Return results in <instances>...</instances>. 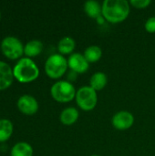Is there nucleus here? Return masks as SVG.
Wrapping results in <instances>:
<instances>
[{"label": "nucleus", "instance_id": "obj_1", "mask_svg": "<svg viewBox=\"0 0 155 156\" xmlns=\"http://www.w3.org/2000/svg\"><path fill=\"white\" fill-rule=\"evenodd\" d=\"M101 6L103 18L111 24L123 22L131 11V5L127 0H105Z\"/></svg>", "mask_w": 155, "mask_h": 156}, {"label": "nucleus", "instance_id": "obj_2", "mask_svg": "<svg viewBox=\"0 0 155 156\" xmlns=\"http://www.w3.org/2000/svg\"><path fill=\"white\" fill-rule=\"evenodd\" d=\"M14 78L21 83H29L39 76V69L30 58H22L13 68Z\"/></svg>", "mask_w": 155, "mask_h": 156}, {"label": "nucleus", "instance_id": "obj_3", "mask_svg": "<svg viewBox=\"0 0 155 156\" xmlns=\"http://www.w3.org/2000/svg\"><path fill=\"white\" fill-rule=\"evenodd\" d=\"M50 94L56 101L66 103L76 98L77 90L70 81L58 80L51 86Z\"/></svg>", "mask_w": 155, "mask_h": 156}, {"label": "nucleus", "instance_id": "obj_4", "mask_svg": "<svg viewBox=\"0 0 155 156\" xmlns=\"http://www.w3.org/2000/svg\"><path fill=\"white\" fill-rule=\"evenodd\" d=\"M68 69V59L59 53L49 56L45 62L46 74L54 80L61 78L67 72Z\"/></svg>", "mask_w": 155, "mask_h": 156}, {"label": "nucleus", "instance_id": "obj_5", "mask_svg": "<svg viewBox=\"0 0 155 156\" xmlns=\"http://www.w3.org/2000/svg\"><path fill=\"white\" fill-rule=\"evenodd\" d=\"M76 102L79 109L84 112H90L94 110L98 103L97 91L94 90L90 85L82 86L77 90Z\"/></svg>", "mask_w": 155, "mask_h": 156}, {"label": "nucleus", "instance_id": "obj_6", "mask_svg": "<svg viewBox=\"0 0 155 156\" xmlns=\"http://www.w3.org/2000/svg\"><path fill=\"white\" fill-rule=\"evenodd\" d=\"M2 53L10 59H16L24 53V45L16 37L7 36L1 42Z\"/></svg>", "mask_w": 155, "mask_h": 156}, {"label": "nucleus", "instance_id": "obj_7", "mask_svg": "<svg viewBox=\"0 0 155 156\" xmlns=\"http://www.w3.org/2000/svg\"><path fill=\"white\" fill-rule=\"evenodd\" d=\"M111 124L116 130H128L134 124V116L128 111H120L112 116Z\"/></svg>", "mask_w": 155, "mask_h": 156}, {"label": "nucleus", "instance_id": "obj_8", "mask_svg": "<svg viewBox=\"0 0 155 156\" xmlns=\"http://www.w3.org/2000/svg\"><path fill=\"white\" fill-rule=\"evenodd\" d=\"M68 65L71 71L76 74H84L90 68V63L83 54L74 52L68 58Z\"/></svg>", "mask_w": 155, "mask_h": 156}, {"label": "nucleus", "instance_id": "obj_9", "mask_svg": "<svg viewBox=\"0 0 155 156\" xmlns=\"http://www.w3.org/2000/svg\"><path fill=\"white\" fill-rule=\"evenodd\" d=\"M18 110L26 115H33L38 111V102L36 98L29 94H24L19 97L16 102Z\"/></svg>", "mask_w": 155, "mask_h": 156}, {"label": "nucleus", "instance_id": "obj_10", "mask_svg": "<svg viewBox=\"0 0 155 156\" xmlns=\"http://www.w3.org/2000/svg\"><path fill=\"white\" fill-rule=\"evenodd\" d=\"M13 80L14 73L12 68L6 62L0 60V90L9 88Z\"/></svg>", "mask_w": 155, "mask_h": 156}, {"label": "nucleus", "instance_id": "obj_11", "mask_svg": "<svg viewBox=\"0 0 155 156\" xmlns=\"http://www.w3.org/2000/svg\"><path fill=\"white\" fill-rule=\"evenodd\" d=\"M79 117V111L74 108V107H68L65 108L60 115H59V120L63 125L66 126H71L77 122Z\"/></svg>", "mask_w": 155, "mask_h": 156}, {"label": "nucleus", "instance_id": "obj_12", "mask_svg": "<svg viewBox=\"0 0 155 156\" xmlns=\"http://www.w3.org/2000/svg\"><path fill=\"white\" fill-rule=\"evenodd\" d=\"M84 12L85 14L93 19H98L102 16V6L95 0H89L84 3Z\"/></svg>", "mask_w": 155, "mask_h": 156}, {"label": "nucleus", "instance_id": "obj_13", "mask_svg": "<svg viewBox=\"0 0 155 156\" xmlns=\"http://www.w3.org/2000/svg\"><path fill=\"white\" fill-rule=\"evenodd\" d=\"M76 48V41L71 37H64L58 43V50L61 55H71Z\"/></svg>", "mask_w": 155, "mask_h": 156}, {"label": "nucleus", "instance_id": "obj_14", "mask_svg": "<svg viewBox=\"0 0 155 156\" xmlns=\"http://www.w3.org/2000/svg\"><path fill=\"white\" fill-rule=\"evenodd\" d=\"M108 83V77L102 71L95 72L90 79V86L96 91L102 90Z\"/></svg>", "mask_w": 155, "mask_h": 156}, {"label": "nucleus", "instance_id": "obj_15", "mask_svg": "<svg viewBox=\"0 0 155 156\" xmlns=\"http://www.w3.org/2000/svg\"><path fill=\"white\" fill-rule=\"evenodd\" d=\"M43 50V43L40 40L33 39L28 41L24 46V54L27 58H32L39 55Z\"/></svg>", "mask_w": 155, "mask_h": 156}, {"label": "nucleus", "instance_id": "obj_16", "mask_svg": "<svg viewBox=\"0 0 155 156\" xmlns=\"http://www.w3.org/2000/svg\"><path fill=\"white\" fill-rule=\"evenodd\" d=\"M32 146L26 142H19L16 144L11 149V156H33Z\"/></svg>", "mask_w": 155, "mask_h": 156}, {"label": "nucleus", "instance_id": "obj_17", "mask_svg": "<svg viewBox=\"0 0 155 156\" xmlns=\"http://www.w3.org/2000/svg\"><path fill=\"white\" fill-rule=\"evenodd\" d=\"M102 54H103V52H102V49L100 47L92 45V46L88 47L84 50L83 55L89 63H95V62H98L101 58Z\"/></svg>", "mask_w": 155, "mask_h": 156}, {"label": "nucleus", "instance_id": "obj_18", "mask_svg": "<svg viewBox=\"0 0 155 156\" xmlns=\"http://www.w3.org/2000/svg\"><path fill=\"white\" fill-rule=\"evenodd\" d=\"M14 131V126L11 121L7 119L0 120V143L7 141Z\"/></svg>", "mask_w": 155, "mask_h": 156}, {"label": "nucleus", "instance_id": "obj_19", "mask_svg": "<svg viewBox=\"0 0 155 156\" xmlns=\"http://www.w3.org/2000/svg\"><path fill=\"white\" fill-rule=\"evenodd\" d=\"M129 3L131 6L136 9H144L152 4V1L151 0H131Z\"/></svg>", "mask_w": 155, "mask_h": 156}, {"label": "nucleus", "instance_id": "obj_20", "mask_svg": "<svg viewBox=\"0 0 155 156\" xmlns=\"http://www.w3.org/2000/svg\"><path fill=\"white\" fill-rule=\"evenodd\" d=\"M144 28L148 33H155V16H151L146 20L144 24Z\"/></svg>", "mask_w": 155, "mask_h": 156}, {"label": "nucleus", "instance_id": "obj_21", "mask_svg": "<svg viewBox=\"0 0 155 156\" xmlns=\"http://www.w3.org/2000/svg\"><path fill=\"white\" fill-rule=\"evenodd\" d=\"M90 156H100V155H98V154H92V155Z\"/></svg>", "mask_w": 155, "mask_h": 156}, {"label": "nucleus", "instance_id": "obj_22", "mask_svg": "<svg viewBox=\"0 0 155 156\" xmlns=\"http://www.w3.org/2000/svg\"><path fill=\"white\" fill-rule=\"evenodd\" d=\"M0 18H1V13H0Z\"/></svg>", "mask_w": 155, "mask_h": 156}]
</instances>
